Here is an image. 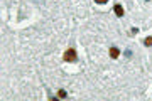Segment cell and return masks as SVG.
<instances>
[{
	"label": "cell",
	"instance_id": "6da1fadb",
	"mask_svg": "<svg viewBox=\"0 0 152 101\" xmlns=\"http://www.w3.org/2000/svg\"><path fill=\"white\" fill-rule=\"evenodd\" d=\"M63 59H64V63H74V61H76V51H74V49H68V51L64 52Z\"/></svg>",
	"mask_w": 152,
	"mask_h": 101
},
{
	"label": "cell",
	"instance_id": "7a4b0ae2",
	"mask_svg": "<svg viewBox=\"0 0 152 101\" xmlns=\"http://www.w3.org/2000/svg\"><path fill=\"white\" fill-rule=\"evenodd\" d=\"M113 12H115L117 17H123V14H125V10H123V7H122L120 3H115L113 5Z\"/></svg>",
	"mask_w": 152,
	"mask_h": 101
},
{
	"label": "cell",
	"instance_id": "3957f363",
	"mask_svg": "<svg viewBox=\"0 0 152 101\" xmlns=\"http://www.w3.org/2000/svg\"><path fill=\"white\" fill-rule=\"evenodd\" d=\"M118 56H120L118 47H115V46H113V47H110V57H112V59H117Z\"/></svg>",
	"mask_w": 152,
	"mask_h": 101
},
{
	"label": "cell",
	"instance_id": "277c9868",
	"mask_svg": "<svg viewBox=\"0 0 152 101\" xmlns=\"http://www.w3.org/2000/svg\"><path fill=\"white\" fill-rule=\"evenodd\" d=\"M58 96H59L61 100H64V98H66V96H68V93H66V91H64V89H59V91H58Z\"/></svg>",
	"mask_w": 152,
	"mask_h": 101
},
{
	"label": "cell",
	"instance_id": "5b68a950",
	"mask_svg": "<svg viewBox=\"0 0 152 101\" xmlns=\"http://www.w3.org/2000/svg\"><path fill=\"white\" fill-rule=\"evenodd\" d=\"M144 44H145L147 47H151V46H152V35H149V37H145V40H144Z\"/></svg>",
	"mask_w": 152,
	"mask_h": 101
},
{
	"label": "cell",
	"instance_id": "8992f818",
	"mask_svg": "<svg viewBox=\"0 0 152 101\" xmlns=\"http://www.w3.org/2000/svg\"><path fill=\"white\" fill-rule=\"evenodd\" d=\"M95 2H96V3H107L108 0H95Z\"/></svg>",
	"mask_w": 152,
	"mask_h": 101
},
{
	"label": "cell",
	"instance_id": "52a82bcc",
	"mask_svg": "<svg viewBox=\"0 0 152 101\" xmlns=\"http://www.w3.org/2000/svg\"><path fill=\"white\" fill-rule=\"evenodd\" d=\"M147 2H149V0H147Z\"/></svg>",
	"mask_w": 152,
	"mask_h": 101
}]
</instances>
